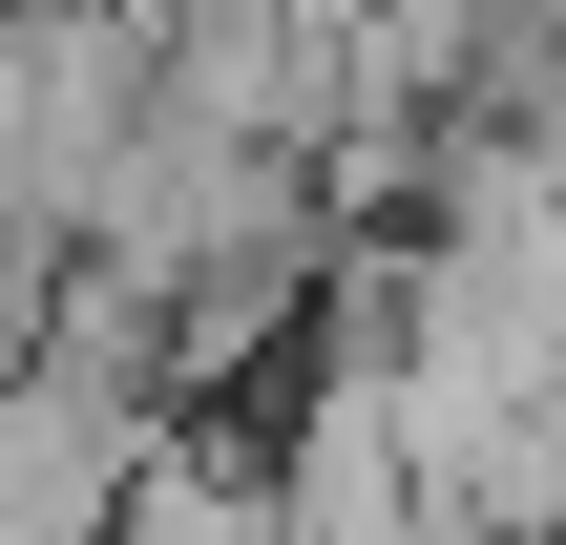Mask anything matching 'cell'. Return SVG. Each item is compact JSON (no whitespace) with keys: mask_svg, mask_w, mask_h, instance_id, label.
<instances>
[{"mask_svg":"<svg viewBox=\"0 0 566 545\" xmlns=\"http://www.w3.org/2000/svg\"><path fill=\"white\" fill-rule=\"evenodd\" d=\"M147 483L168 462L126 441V378L105 357H42V399H21V545H126Z\"/></svg>","mask_w":566,"mask_h":545,"instance_id":"1","label":"cell"},{"mask_svg":"<svg viewBox=\"0 0 566 545\" xmlns=\"http://www.w3.org/2000/svg\"><path fill=\"white\" fill-rule=\"evenodd\" d=\"M105 84H126V42H105L84 0H42V63H21V189H42V231H63L84 168H105Z\"/></svg>","mask_w":566,"mask_h":545,"instance_id":"2","label":"cell"}]
</instances>
